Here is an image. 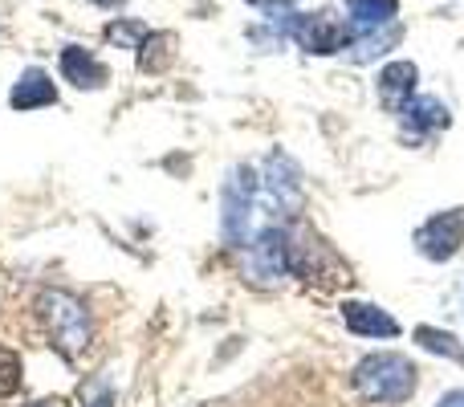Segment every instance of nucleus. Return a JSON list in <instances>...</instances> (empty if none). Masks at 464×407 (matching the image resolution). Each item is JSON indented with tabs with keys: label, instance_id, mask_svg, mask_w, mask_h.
Listing matches in <instances>:
<instances>
[{
	"label": "nucleus",
	"instance_id": "obj_1",
	"mask_svg": "<svg viewBox=\"0 0 464 407\" xmlns=\"http://www.w3.org/2000/svg\"><path fill=\"white\" fill-rule=\"evenodd\" d=\"M351 383L367 403L395 407V403H408L411 395H416L420 371L408 354L379 351V354H367V359L351 371Z\"/></svg>",
	"mask_w": 464,
	"mask_h": 407
},
{
	"label": "nucleus",
	"instance_id": "obj_20",
	"mask_svg": "<svg viewBox=\"0 0 464 407\" xmlns=\"http://www.w3.org/2000/svg\"><path fill=\"white\" fill-rule=\"evenodd\" d=\"M90 407H111V395H102V400H94Z\"/></svg>",
	"mask_w": 464,
	"mask_h": 407
},
{
	"label": "nucleus",
	"instance_id": "obj_17",
	"mask_svg": "<svg viewBox=\"0 0 464 407\" xmlns=\"http://www.w3.org/2000/svg\"><path fill=\"white\" fill-rule=\"evenodd\" d=\"M147 33H151V29H147L143 21H130V24H119V21H114L111 29H106V37H111V41H119V45L139 49V45H143V41H147Z\"/></svg>",
	"mask_w": 464,
	"mask_h": 407
},
{
	"label": "nucleus",
	"instance_id": "obj_14",
	"mask_svg": "<svg viewBox=\"0 0 464 407\" xmlns=\"http://www.w3.org/2000/svg\"><path fill=\"white\" fill-rule=\"evenodd\" d=\"M171 45H176V37H171V33H147V41L139 45V70H143V73H160L163 65L171 62Z\"/></svg>",
	"mask_w": 464,
	"mask_h": 407
},
{
	"label": "nucleus",
	"instance_id": "obj_21",
	"mask_svg": "<svg viewBox=\"0 0 464 407\" xmlns=\"http://www.w3.org/2000/svg\"><path fill=\"white\" fill-rule=\"evenodd\" d=\"M29 407H53V403H29Z\"/></svg>",
	"mask_w": 464,
	"mask_h": 407
},
{
	"label": "nucleus",
	"instance_id": "obj_16",
	"mask_svg": "<svg viewBox=\"0 0 464 407\" xmlns=\"http://www.w3.org/2000/svg\"><path fill=\"white\" fill-rule=\"evenodd\" d=\"M16 387H21V354L8 351V346H0V400L13 395Z\"/></svg>",
	"mask_w": 464,
	"mask_h": 407
},
{
	"label": "nucleus",
	"instance_id": "obj_13",
	"mask_svg": "<svg viewBox=\"0 0 464 407\" xmlns=\"http://www.w3.org/2000/svg\"><path fill=\"white\" fill-rule=\"evenodd\" d=\"M351 8V21L359 29H375V24H392L395 21V0H346Z\"/></svg>",
	"mask_w": 464,
	"mask_h": 407
},
{
	"label": "nucleus",
	"instance_id": "obj_5",
	"mask_svg": "<svg viewBox=\"0 0 464 407\" xmlns=\"http://www.w3.org/2000/svg\"><path fill=\"white\" fill-rule=\"evenodd\" d=\"M464 245V208H449V212L428 216L416 228V248L428 261H452Z\"/></svg>",
	"mask_w": 464,
	"mask_h": 407
},
{
	"label": "nucleus",
	"instance_id": "obj_12",
	"mask_svg": "<svg viewBox=\"0 0 464 407\" xmlns=\"http://www.w3.org/2000/svg\"><path fill=\"white\" fill-rule=\"evenodd\" d=\"M403 127L411 131V135H428V131H440L449 127V106L436 102V98H411L408 106H403Z\"/></svg>",
	"mask_w": 464,
	"mask_h": 407
},
{
	"label": "nucleus",
	"instance_id": "obj_15",
	"mask_svg": "<svg viewBox=\"0 0 464 407\" xmlns=\"http://www.w3.org/2000/svg\"><path fill=\"white\" fill-rule=\"evenodd\" d=\"M416 338L424 351H432V354H444V359H452L457 367H464V346L457 343V338L449 334V330H436V326H416Z\"/></svg>",
	"mask_w": 464,
	"mask_h": 407
},
{
	"label": "nucleus",
	"instance_id": "obj_3",
	"mask_svg": "<svg viewBox=\"0 0 464 407\" xmlns=\"http://www.w3.org/2000/svg\"><path fill=\"white\" fill-rule=\"evenodd\" d=\"M285 237H289V273H297L305 281H318L322 289H334L343 281H351V269L338 261V253L314 228L294 224V228H285Z\"/></svg>",
	"mask_w": 464,
	"mask_h": 407
},
{
	"label": "nucleus",
	"instance_id": "obj_4",
	"mask_svg": "<svg viewBox=\"0 0 464 407\" xmlns=\"http://www.w3.org/2000/svg\"><path fill=\"white\" fill-rule=\"evenodd\" d=\"M289 37L297 41V45L305 49V53H338V49H346L354 41V29L343 21V16H334L330 8H318V13H302L289 21Z\"/></svg>",
	"mask_w": 464,
	"mask_h": 407
},
{
	"label": "nucleus",
	"instance_id": "obj_11",
	"mask_svg": "<svg viewBox=\"0 0 464 407\" xmlns=\"http://www.w3.org/2000/svg\"><path fill=\"white\" fill-rule=\"evenodd\" d=\"M265 179H269V192L277 196L285 208H302V179H297V168L285 160V155H269L265 163Z\"/></svg>",
	"mask_w": 464,
	"mask_h": 407
},
{
	"label": "nucleus",
	"instance_id": "obj_8",
	"mask_svg": "<svg viewBox=\"0 0 464 407\" xmlns=\"http://www.w3.org/2000/svg\"><path fill=\"white\" fill-rule=\"evenodd\" d=\"M62 78L73 82L78 90H98L111 82V70H106L94 53H86L82 45H65L62 49Z\"/></svg>",
	"mask_w": 464,
	"mask_h": 407
},
{
	"label": "nucleus",
	"instance_id": "obj_10",
	"mask_svg": "<svg viewBox=\"0 0 464 407\" xmlns=\"http://www.w3.org/2000/svg\"><path fill=\"white\" fill-rule=\"evenodd\" d=\"M8 102H13V111H37V106H53L57 102V86L53 78H49L45 70H24L21 78H16L13 94H8Z\"/></svg>",
	"mask_w": 464,
	"mask_h": 407
},
{
	"label": "nucleus",
	"instance_id": "obj_19",
	"mask_svg": "<svg viewBox=\"0 0 464 407\" xmlns=\"http://www.w3.org/2000/svg\"><path fill=\"white\" fill-rule=\"evenodd\" d=\"M90 5H98V8H119V5H127V0H90Z\"/></svg>",
	"mask_w": 464,
	"mask_h": 407
},
{
	"label": "nucleus",
	"instance_id": "obj_2",
	"mask_svg": "<svg viewBox=\"0 0 464 407\" xmlns=\"http://www.w3.org/2000/svg\"><path fill=\"white\" fill-rule=\"evenodd\" d=\"M37 314L49 330V343L65 354V359H82L90 346V314L86 305L78 302L65 289H45L37 297Z\"/></svg>",
	"mask_w": 464,
	"mask_h": 407
},
{
	"label": "nucleus",
	"instance_id": "obj_6",
	"mask_svg": "<svg viewBox=\"0 0 464 407\" xmlns=\"http://www.w3.org/2000/svg\"><path fill=\"white\" fill-rule=\"evenodd\" d=\"M248 265H253V273L265 281L289 273V237L281 228H265L261 237H256L253 253H248Z\"/></svg>",
	"mask_w": 464,
	"mask_h": 407
},
{
	"label": "nucleus",
	"instance_id": "obj_7",
	"mask_svg": "<svg viewBox=\"0 0 464 407\" xmlns=\"http://www.w3.org/2000/svg\"><path fill=\"white\" fill-rule=\"evenodd\" d=\"M343 322H346V330L359 338H395L400 334V322L371 302H343Z\"/></svg>",
	"mask_w": 464,
	"mask_h": 407
},
{
	"label": "nucleus",
	"instance_id": "obj_18",
	"mask_svg": "<svg viewBox=\"0 0 464 407\" xmlns=\"http://www.w3.org/2000/svg\"><path fill=\"white\" fill-rule=\"evenodd\" d=\"M436 407H464V392H444L440 400H436Z\"/></svg>",
	"mask_w": 464,
	"mask_h": 407
},
{
	"label": "nucleus",
	"instance_id": "obj_9",
	"mask_svg": "<svg viewBox=\"0 0 464 407\" xmlns=\"http://www.w3.org/2000/svg\"><path fill=\"white\" fill-rule=\"evenodd\" d=\"M416 78H420V70L411 62L383 65V73H379V98H383L387 111L400 114L403 106L411 102V94H416Z\"/></svg>",
	"mask_w": 464,
	"mask_h": 407
}]
</instances>
